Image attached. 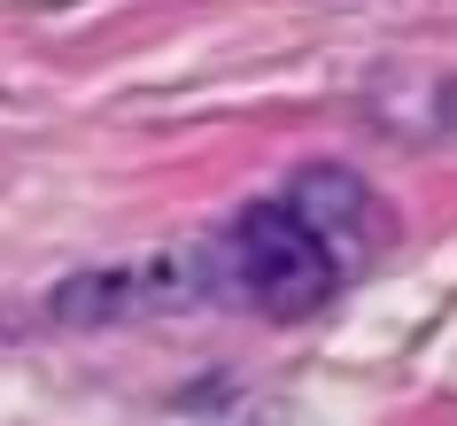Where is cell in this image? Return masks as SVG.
<instances>
[{"label": "cell", "instance_id": "cell-1", "mask_svg": "<svg viewBox=\"0 0 457 426\" xmlns=\"http://www.w3.org/2000/svg\"><path fill=\"white\" fill-rule=\"evenodd\" d=\"M210 287L241 295L264 318H311V310L334 303L341 256H334V240L279 194V202H248L225 225V240L210 248Z\"/></svg>", "mask_w": 457, "mask_h": 426}, {"label": "cell", "instance_id": "cell-2", "mask_svg": "<svg viewBox=\"0 0 457 426\" xmlns=\"http://www.w3.org/2000/svg\"><path fill=\"white\" fill-rule=\"evenodd\" d=\"M287 202L311 217L326 240H372V248L387 240V217H380V202H372V187H364L357 171H341V163H311L287 187Z\"/></svg>", "mask_w": 457, "mask_h": 426}, {"label": "cell", "instance_id": "cell-3", "mask_svg": "<svg viewBox=\"0 0 457 426\" xmlns=\"http://www.w3.org/2000/svg\"><path fill=\"white\" fill-rule=\"evenodd\" d=\"M233 426H295V419H287V411H241Z\"/></svg>", "mask_w": 457, "mask_h": 426}, {"label": "cell", "instance_id": "cell-4", "mask_svg": "<svg viewBox=\"0 0 457 426\" xmlns=\"http://www.w3.org/2000/svg\"><path fill=\"white\" fill-rule=\"evenodd\" d=\"M442 124H450V132H457V78H450V86H442Z\"/></svg>", "mask_w": 457, "mask_h": 426}]
</instances>
